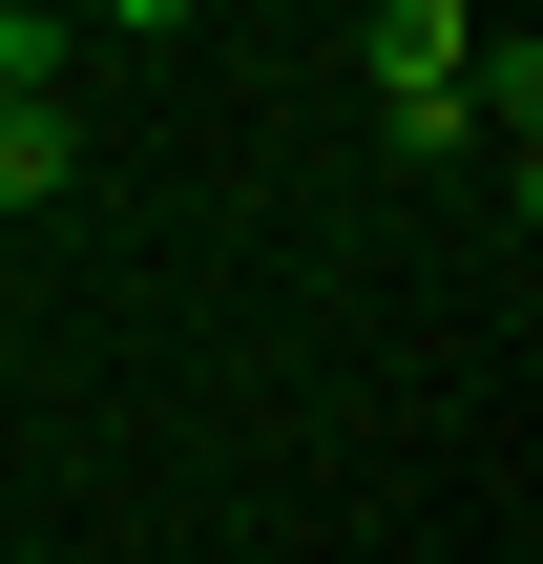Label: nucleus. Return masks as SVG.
<instances>
[{
	"instance_id": "obj_2",
	"label": "nucleus",
	"mask_w": 543,
	"mask_h": 564,
	"mask_svg": "<svg viewBox=\"0 0 543 564\" xmlns=\"http://www.w3.org/2000/svg\"><path fill=\"white\" fill-rule=\"evenodd\" d=\"M84 188V126L63 105H0V209H63Z\"/></svg>"
},
{
	"instance_id": "obj_1",
	"label": "nucleus",
	"mask_w": 543,
	"mask_h": 564,
	"mask_svg": "<svg viewBox=\"0 0 543 564\" xmlns=\"http://www.w3.org/2000/svg\"><path fill=\"white\" fill-rule=\"evenodd\" d=\"M356 42H377V105H398V84H460L481 63V0H356Z\"/></svg>"
},
{
	"instance_id": "obj_4",
	"label": "nucleus",
	"mask_w": 543,
	"mask_h": 564,
	"mask_svg": "<svg viewBox=\"0 0 543 564\" xmlns=\"http://www.w3.org/2000/svg\"><path fill=\"white\" fill-rule=\"evenodd\" d=\"M0 105H63V21L42 0H0Z\"/></svg>"
},
{
	"instance_id": "obj_5",
	"label": "nucleus",
	"mask_w": 543,
	"mask_h": 564,
	"mask_svg": "<svg viewBox=\"0 0 543 564\" xmlns=\"http://www.w3.org/2000/svg\"><path fill=\"white\" fill-rule=\"evenodd\" d=\"M105 21H146V42H167V21H188V0H105Z\"/></svg>"
},
{
	"instance_id": "obj_3",
	"label": "nucleus",
	"mask_w": 543,
	"mask_h": 564,
	"mask_svg": "<svg viewBox=\"0 0 543 564\" xmlns=\"http://www.w3.org/2000/svg\"><path fill=\"white\" fill-rule=\"evenodd\" d=\"M377 147H398V167H481V105H460V84H398Z\"/></svg>"
}]
</instances>
